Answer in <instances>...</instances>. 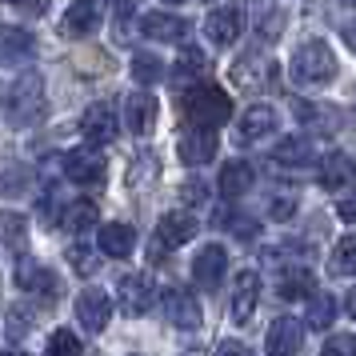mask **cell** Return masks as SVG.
Segmentation results:
<instances>
[{
  "label": "cell",
  "instance_id": "6da1fadb",
  "mask_svg": "<svg viewBox=\"0 0 356 356\" xmlns=\"http://www.w3.org/2000/svg\"><path fill=\"white\" fill-rule=\"evenodd\" d=\"M180 116H184V124H193V129L216 132V124H228L232 100H228V92L216 88V84H196V88H188V92L180 97Z\"/></svg>",
  "mask_w": 356,
  "mask_h": 356
},
{
  "label": "cell",
  "instance_id": "7a4b0ae2",
  "mask_svg": "<svg viewBox=\"0 0 356 356\" xmlns=\"http://www.w3.org/2000/svg\"><path fill=\"white\" fill-rule=\"evenodd\" d=\"M40 116H44V81L40 72H24L20 81H13L4 97V120L24 129V124H36Z\"/></svg>",
  "mask_w": 356,
  "mask_h": 356
},
{
  "label": "cell",
  "instance_id": "3957f363",
  "mask_svg": "<svg viewBox=\"0 0 356 356\" xmlns=\"http://www.w3.org/2000/svg\"><path fill=\"white\" fill-rule=\"evenodd\" d=\"M292 76L296 84H328L337 76V56L324 40H305L292 52Z\"/></svg>",
  "mask_w": 356,
  "mask_h": 356
},
{
  "label": "cell",
  "instance_id": "277c9868",
  "mask_svg": "<svg viewBox=\"0 0 356 356\" xmlns=\"http://www.w3.org/2000/svg\"><path fill=\"white\" fill-rule=\"evenodd\" d=\"M232 81H236V88H248V92H260V88H268V84H276V65L273 60H264L257 49L244 52L241 60L232 65Z\"/></svg>",
  "mask_w": 356,
  "mask_h": 356
},
{
  "label": "cell",
  "instance_id": "5b68a950",
  "mask_svg": "<svg viewBox=\"0 0 356 356\" xmlns=\"http://www.w3.org/2000/svg\"><path fill=\"white\" fill-rule=\"evenodd\" d=\"M116 296H120V308H124L129 316H145L148 308L156 305V284L140 273H129V276H120Z\"/></svg>",
  "mask_w": 356,
  "mask_h": 356
},
{
  "label": "cell",
  "instance_id": "8992f818",
  "mask_svg": "<svg viewBox=\"0 0 356 356\" xmlns=\"http://www.w3.org/2000/svg\"><path fill=\"white\" fill-rule=\"evenodd\" d=\"M17 284L24 292H36L40 300H56L60 296V280H56V273H49L44 264H36L33 257H20L17 260Z\"/></svg>",
  "mask_w": 356,
  "mask_h": 356
},
{
  "label": "cell",
  "instance_id": "52a82bcc",
  "mask_svg": "<svg viewBox=\"0 0 356 356\" xmlns=\"http://www.w3.org/2000/svg\"><path fill=\"white\" fill-rule=\"evenodd\" d=\"M65 177L76 184H104L108 164H104V156H97V148H76L65 156Z\"/></svg>",
  "mask_w": 356,
  "mask_h": 356
},
{
  "label": "cell",
  "instance_id": "ba28073f",
  "mask_svg": "<svg viewBox=\"0 0 356 356\" xmlns=\"http://www.w3.org/2000/svg\"><path fill=\"white\" fill-rule=\"evenodd\" d=\"M216 148H220L216 132H209V129H184V132H180V145H177V156L188 164V168H196V164H209L212 156H216Z\"/></svg>",
  "mask_w": 356,
  "mask_h": 356
},
{
  "label": "cell",
  "instance_id": "9c48e42d",
  "mask_svg": "<svg viewBox=\"0 0 356 356\" xmlns=\"http://www.w3.org/2000/svg\"><path fill=\"white\" fill-rule=\"evenodd\" d=\"M204 33H209V40H212V44H220V49L236 44L241 33H244V13L236 8V4L216 8V13H209V20H204Z\"/></svg>",
  "mask_w": 356,
  "mask_h": 356
},
{
  "label": "cell",
  "instance_id": "30bf717a",
  "mask_svg": "<svg viewBox=\"0 0 356 356\" xmlns=\"http://www.w3.org/2000/svg\"><path fill=\"white\" fill-rule=\"evenodd\" d=\"M228 273V252L220 244H204L200 252L193 257V280L200 289H216Z\"/></svg>",
  "mask_w": 356,
  "mask_h": 356
},
{
  "label": "cell",
  "instance_id": "8fae6325",
  "mask_svg": "<svg viewBox=\"0 0 356 356\" xmlns=\"http://www.w3.org/2000/svg\"><path fill=\"white\" fill-rule=\"evenodd\" d=\"M76 316H81L84 332H104V328H108V316H113V300H108V292L84 289L81 296H76Z\"/></svg>",
  "mask_w": 356,
  "mask_h": 356
},
{
  "label": "cell",
  "instance_id": "7c38bea8",
  "mask_svg": "<svg viewBox=\"0 0 356 356\" xmlns=\"http://www.w3.org/2000/svg\"><path fill=\"white\" fill-rule=\"evenodd\" d=\"M81 136L88 140V148H104L116 140V116L108 104H92L88 113L81 116Z\"/></svg>",
  "mask_w": 356,
  "mask_h": 356
},
{
  "label": "cell",
  "instance_id": "4fadbf2b",
  "mask_svg": "<svg viewBox=\"0 0 356 356\" xmlns=\"http://www.w3.org/2000/svg\"><path fill=\"white\" fill-rule=\"evenodd\" d=\"M300 340H305V328L296 316H276L268 324V356H296Z\"/></svg>",
  "mask_w": 356,
  "mask_h": 356
},
{
  "label": "cell",
  "instance_id": "5bb4252c",
  "mask_svg": "<svg viewBox=\"0 0 356 356\" xmlns=\"http://www.w3.org/2000/svg\"><path fill=\"white\" fill-rule=\"evenodd\" d=\"M276 124H280V116H276V108H268V104H252L248 113L241 116V140L244 145H257V140H268L276 132Z\"/></svg>",
  "mask_w": 356,
  "mask_h": 356
},
{
  "label": "cell",
  "instance_id": "9a60e30c",
  "mask_svg": "<svg viewBox=\"0 0 356 356\" xmlns=\"http://www.w3.org/2000/svg\"><path fill=\"white\" fill-rule=\"evenodd\" d=\"M164 308H168V321L177 324V328H196V324H200V305H196V296L184 289V284H172V289H168Z\"/></svg>",
  "mask_w": 356,
  "mask_h": 356
},
{
  "label": "cell",
  "instance_id": "2e32d148",
  "mask_svg": "<svg viewBox=\"0 0 356 356\" xmlns=\"http://www.w3.org/2000/svg\"><path fill=\"white\" fill-rule=\"evenodd\" d=\"M257 300H260V276L257 273H241L236 276V292H232V321L248 324L257 316Z\"/></svg>",
  "mask_w": 356,
  "mask_h": 356
},
{
  "label": "cell",
  "instance_id": "e0dca14e",
  "mask_svg": "<svg viewBox=\"0 0 356 356\" xmlns=\"http://www.w3.org/2000/svg\"><path fill=\"white\" fill-rule=\"evenodd\" d=\"M124 124H129V132H136V136L152 132V124H156V100H152V92H132V97L124 100Z\"/></svg>",
  "mask_w": 356,
  "mask_h": 356
},
{
  "label": "cell",
  "instance_id": "ac0fdd59",
  "mask_svg": "<svg viewBox=\"0 0 356 356\" xmlns=\"http://www.w3.org/2000/svg\"><path fill=\"white\" fill-rule=\"evenodd\" d=\"M188 29L193 24L184 17H172V13H145L140 17V33H148L152 40H184Z\"/></svg>",
  "mask_w": 356,
  "mask_h": 356
},
{
  "label": "cell",
  "instance_id": "d6986e66",
  "mask_svg": "<svg viewBox=\"0 0 356 356\" xmlns=\"http://www.w3.org/2000/svg\"><path fill=\"white\" fill-rule=\"evenodd\" d=\"M97 24H100V8L92 0H76V4H68L65 20H60V33H65L68 40H76V36H88Z\"/></svg>",
  "mask_w": 356,
  "mask_h": 356
},
{
  "label": "cell",
  "instance_id": "ffe728a7",
  "mask_svg": "<svg viewBox=\"0 0 356 356\" xmlns=\"http://www.w3.org/2000/svg\"><path fill=\"white\" fill-rule=\"evenodd\" d=\"M136 248V228L132 225H120V220H108L100 228V252L113 260H124Z\"/></svg>",
  "mask_w": 356,
  "mask_h": 356
},
{
  "label": "cell",
  "instance_id": "44dd1931",
  "mask_svg": "<svg viewBox=\"0 0 356 356\" xmlns=\"http://www.w3.org/2000/svg\"><path fill=\"white\" fill-rule=\"evenodd\" d=\"M196 228H200V220H193L188 212H164L161 225H156V244H184L196 236Z\"/></svg>",
  "mask_w": 356,
  "mask_h": 356
},
{
  "label": "cell",
  "instance_id": "7402d4cb",
  "mask_svg": "<svg viewBox=\"0 0 356 356\" xmlns=\"http://www.w3.org/2000/svg\"><path fill=\"white\" fill-rule=\"evenodd\" d=\"M356 180V161L348 152H332V156H324L321 164V184L324 188H348Z\"/></svg>",
  "mask_w": 356,
  "mask_h": 356
},
{
  "label": "cell",
  "instance_id": "603a6c76",
  "mask_svg": "<svg viewBox=\"0 0 356 356\" xmlns=\"http://www.w3.org/2000/svg\"><path fill=\"white\" fill-rule=\"evenodd\" d=\"M0 244L13 248L20 257H29V220L20 212H0Z\"/></svg>",
  "mask_w": 356,
  "mask_h": 356
},
{
  "label": "cell",
  "instance_id": "cb8c5ba5",
  "mask_svg": "<svg viewBox=\"0 0 356 356\" xmlns=\"http://www.w3.org/2000/svg\"><path fill=\"white\" fill-rule=\"evenodd\" d=\"M33 49H36L33 33L0 24V65H8V60H24V56H33Z\"/></svg>",
  "mask_w": 356,
  "mask_h": 356
},
{
  "label": "cell",
  "instance_id": "d4e9b609",
  "mask_svg": "<svg viewBox=\"0 0 356 356\" xmlns=\"http://www.w3.org/2000/svg\"><path fill=\"white\" fill-rule=\"evenodd\" d=\"M248 188H252V164H244V161L225 164V172H220V193H225L228 200H236V196H244Z\"/></svg>",
  "mask_w": 356,
  "mask_h": 356
},
{
  "label": "cell",
  "instance_id": "484cf974",
  "mask_svg": "<svg viewBox=\"0 0 356 356\" xmlns=\"http://www.w3.org/2000/svg\"><path fill=\"white\" fill-rule=\"evenodd\" d=\"M280 296H284V300H300V296H312V292H316V280H312V273H308V268H289V273H280Z\"/></svg>",
  "mask_w": 356,
  "mask_h": 356
},
{
  "label": "cell",
  "instance_id": "4316f807",
  "mask_svg": "<svg viewBox=\"0 0 356 356\" xmlns=\"http://www.w3.org/2000/svg\"><path fill=\"white\" fill-rule=\"evenodd\" d=\"M312 140H305V136H289V140H280V148H276V161L284 164V168H305V164H312Z\"/></svg>",
  "mask_w": 356,
  "mask_h": 356
},
{
  "label": "cell",
  "instance_id": "83f0119b",
  "mask_svg": "<svg viewBox=\"0 0 356 356\" xmlns=\"http://www.w3.org/2000/svg\"><path fill=\"white\" fill-rule=\"evenodd\" d=\"M97 216H100L97 200H72V204L60 212V225H65L68 232H84V228L97 225Z\"/></svg>",
  "mask_w": 356,
  "mask_h": 356
},
{
  "label": "cell",
  "instance_id": "f1b7e54d",
  "mask_svg": "<svg viewBox=\"0 0 356 356\" xmlns=\"http://www.w3.org/2000/svg\"><path fill=\"white\" fill-rule=\"evenodd\" d=\"M292 113L300 124H312L316 132H337V113H328V108H316V104H308V100H292Z\"/></svg>",
  "mask_w": 356,
  "mask_h": 356
},
{
  "label": "cell",
  "instance_id": "f546056e",
  "mask_svg": "<svg viewBox=\"0 0 356 356\" xmlns=\"http://www.w3.org/2000/svg\"><path fill=\"white\" fill-rule=\"evenodd\" d=\"M337 321V300L332 292H312L308 296V328H328Z\"/></svg>",
  "mask_w": 356,
  "mask_h": 356
},
{
  "label": "cell",
  "instance_id": "4dcf8cb0",
  "mask_svg": "<svg viewBox=\"0 0 356 356\" xmlns=\"http://www.w3.org/2000/svg\"><path fill=\"white\" fill-rule=\"evenodd\" d=\"M328 268H332L337 276H353L356 273V232H348V236H340V241H337Z\"/></svg>",
  "mask_w": 356,
  "mask_h": 356
},
{
  "label": "cell",
  "instance_id": "1f68e13d",
  "mask_svg": "<svg viewBox=\"0 0 356 356\" xmlns=\"http://www.w3.org/2000/svg\"><path fill=\"white\" fill-rule=\"evenodd\" d=\"M132 76L140 84H152V81H161L164 76V65H161V56H152V52H136L132 56Z\"/></svg>",
  "mask_w": 356,
  "mask_h": 356
},
{
  "label": "cell",
  "instance_id": "d6a6232c",
  "mask_svg": "<svg viewBox=\"0 0 356 356\" xmlns=\"http://www.w3.org/2000/svg\"><path fill=\"white\" fill-rule=\"evenodd\" d=\"M68 264H72L81 276H92L100 268V257L88 248V244H72V248H68Z\"/></svg>",
  "mask_w": 356,
  "mask_h": 356
},
{
  "label": "cell",
  "instance_id": "836d02e7",
  "mask_svg": "<svg viewBox=\"0 0 356 356\" xmlns=\"http://www.w3.org/2000/svg\"><path fill=\"white\" fill-rule=\"evenodd\" d=\"M49 356H81V340H76V332L56 328L52 340H49Z\"/></svg>",
  "mask_w": 356,
  "mask_h": 356
},
{
  "label": "cell",
  "instance_id": "e575fe53",
  "mask_svg": "<svg viewBox=\"0 0 356 356\" xmlns=\"http://www.w3.org/2000/svg\"><path fill=\"white\" fill-rule=\"evenodd\" d=\"M280 24H284V13H280V8H260L257 36L260 40H276V36H280Z\"/></svg>",
  "mask_w": 356,
  "mask_h": 356
},
{
  "label": "cell",
  "instance_id": "d590c367",
  "mask_svg": "<svg viewBox=\"0 0 356 356\" xmlns=\"http://www.w3.org/2000/svg\"><path fill=\"white\" fill-rule=\"evenodd\" d=\"M321 356H356V337L353 332H332V337L324 340Z\"/></svg>",
  "mask_w": 356,
  "mask_h": 356
},
{
  "label": "cell",
  "instance_id": "8d00e7d4",
  "mask_svg": "<svg viewBox=\"0 0 356 356\" xmlns=\"http://www.w3.org/2000/svg\"><path fill=\"white\" fill-rule=\"evenodd\" d=\"M204 68H209V60H204V52H200V49H184V56H180L177 72H180V76H200Z\"/></svg>",
  "mask_w": 356,
  "mask_h": 356
},
{
  "label": "cell",
  "instance_id": "74e56055",
  "mask_svg": "<svg viewBox=\"0 0 356 356\" xmlns=\"http://www.w3.org/2000/svg\"><path fill=\"white\" fill-rule=\"evenodd\" d=\"M180 200H184V204H209V188H204L200 180H184V184H180Z\"/></svg>",
  "mask_w": 356,
  "mask_h": 356
},
{
  "label": "cell",
  "instance_id": "f35d334b",
  "mask_svg": "<svg viewBox=\"0 0 356 356\" xmlns=\"http://www.w3.org/2000/svg\"><path fill=\"white\" fill-rule=\"evenodd\" d=\"M33 328V312L29 308H13L8 312V337H20V332H29Z\"/></svg>",
  "mask_w": 356,
  "mask_h": 356
},
{
  "label": "cell",
  "instance_id": "ab89813d",
  "mask_svg": "<svg viewBox=\"0 0 356 356\" xmlns=\"http://www.w3.org/2000/svg\"><path fill=\"white\" fill-rule=\"evenodd\" d=\"M337 212H340V220H348V225H356V196H344L337 204Z\"/></svg>",
  "mask_w": 356,
  "mask_h": 356
},
{
  "label": "cell",
  "instance_id": "60d3db41",
  "mask_svg": "<svg viewBox=\"0 0 356 356\" xmlns=\"http://www.w3.org/2000/svg\"><path fill=\"white\" fill-rule=\"evenodd\" d=\"M216 356H248V348H244L241 340H225V344L216 348Z\"/></svg>",
  "mask_w": 356,
  "mask_h": 356
},
{
  "label": "cell",
  "instance_id": "b9f144b4",
  "mask_svg": "<svg viewBox=\"0 0 356 356\" xmlns=\"http://www.w3.org/2000/svg\"><path fill=\"white\" fill-rule=\"evenodd\" d=\"M273 216H280V220H289V216H292V200H289V196H280V200L273 204Z\"/></svg>",
  "mask_w": 356,
  "mask_h": 356
},
{
  "label": "cell",
  "instance_id": "7bdbcfd3",
  "mask_svg": "<svg viewBox=\"0 0 356 356\" xmlns=\"http://www.w3.org/2000/svg\"><path fill=\"white\" fill-rule=\"evenodd\" d=\"M20 8H24V13H44V8H49V0H24Z\"/></svg>",
  "mask_w": 356,
  "mask_h": 356
},
{
  "label": "cell",
  "instance_id": "ee69618b",
  "mask_svg": "<svg viewBox=\"0 0 356 356\" xmlns=\"http://www.w3.org/2000/svg\"><path fill=\"white\" fill-rule=\"evenodd\" d=\"M344 40H348V49H356V20L344 24Z\"/></svg>",
  "mask_w": 356,
  "mask_h": 356
},
{
  "label": "cell",
  "instance_id": "f6af8a7d",
  "mask_svg": "<svg viewBox=\"0 0 356 356\" xmlns=\"http://www.w3.org/2000/svg\"><path fill=\"white\" fill-rule=\"evenodd\" d=\"M108 4H113L116 13H129V8H132V4H136V0H108Z\"/></svg>",
  "mask_w": 356,
  "mask_h": 356
},
{
  "label": "cell",
  "instance_id": "bcb514c9",
  "mask_svg": "<svg viewBox=\"0 0 356 356\" xmlns=\"http://www.w3.org/2000/svg\"><path fill=\"white\" fill-rule=\"evenodd\" d=\"M344 308H348V316H353V321H356V289L348 292V300H344Z\"/></svg>",
  "mask_w": 356,
  "mask_h": 356
},
{
  "label": "cell",
  "instance_id": "7dc6e473",
  "mask_svg": "<svg viewBox=\"0 0 356 356\" xmlns=\"http://www.w3.org/2000/svg\"><path fill=\"white\" fill-rule=\"evenodd\" d=\"M4 356H29V353H20V348H8V353H4Z\"/></svg>",
  "mask_w": 356,
  "mask_h": 356
},
{
  "label": "cell",
  "instance_id": "c3c4849f",
  "mask_svg": "<svg viewBox=\"0 0 356 356\" xmlns=\"http://www.w3.org/2000/svg\"><path fill=\"white\" fill-rule=\"evenodd\" d=\"M164 4H184V0H164Z\"/></svg>",
  "mask_w": 356,
  "mask_h": 356
},
{
  "label": "cell",
  "instance_id": "681fc988",
  "mask_svg": "<svg viewBox=\"0 0 356 356\" xmlns=\"http://www.w3.org/2000/svg\"><path fill=\"white\" fill-rule=\"evenodd\" d=\"M8 4H24V0H8Z\"/></svg>",
  "mask_w": 356,
  "mask_h": 356
},
{
  "label": "cell",
  "instance_id": "f907efd6",
  "mask_svg": "<svg viewBox=\"0 0 356 356\" xmlns=\"http://www.w3.org/2000/svg\"><path fill=\"white\" fill-rule=\"evenodd\" d=\"M344 4H356V0H344Z\"/></svg>",
  "mask_w": 356,
  "mask_h": 356
}]
</instances>
